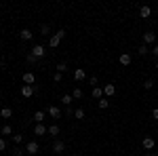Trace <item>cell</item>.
Segmentation results:
<instances>
[{
	"label": "cell",
	"mask_w": 158,
	"mask_h": 156,
	"mask_svg": "<svg viewBox=\"0 0 158 156\" xmlns=\"http://www.w3.org/2000/svg\"><path fill=\"white\" fill-rule=\"evenodd\" d=\"M63 38H65V30H59L57 34H53V36L49 38V47L51 48H57L61 44V40H63Z\"/></svg>",
	"instance_id": "cell-1"
},
{
	"label": "cell",
	"mask_w": 158,
	"mask_h": 156,
	"mask_svg": "<svg viewBox=\"0 0 158 156\" xmlns=\"http://www.w3.org/2000/svg\"><path fill=\"white\" fill-rule=\"evenodd\" d=\"M38 152H40V145H38V141H27V145H25V154L36 156Z\"/></svg>",
	"instance_id": "cell-2"
},
{
	"label": "cell",
	"mask_w": 158,
	"mask_h": 156,
	"mask_svg": "<svg viewBox=\"0 0 158 156\" xmlns=\"http://www.w3.org/2000/svg\"><path fill=\"white\" fill-rule=\"evenodd\" d=\"M34 93H36V86H34V84H23V86H21V95H23L25 99H30Z\"/></svg>",
	"instance_id": "cell-3"
},
{
	"label": "cell",
	"mask_w": 158,
	"mask_h": 156,
	"mask_svg": "<svg viewBox=\"0 0 158 156\" xmlns=\"http://www.w3.org/2000/svg\"><path fill=\"white\" fill-rule=\"evenodd\" d=\"M30 53H32L36 59H42V57H44V47H42V44H34Z\"/></svg>",
	"instance_id": "cell-4"
},
{
	"label": "cell",
	"mask_w": 158,
	"mask_h": 156,
	"mask_svg": "<svg viewBox=\"0 0 158 156\" xmlns=\"http://www.w3.org/2000/svg\"><path fill=\"white\" fill-rule=\"evenodd\" d=\"M154 145H156L154 137H143V139H141V148L148 150V152H150V150H154Z\"/></svg>",
	"instance_id": "cell-5"
},
{
	"label": "cell",
	"mask_w": 158,
	"mask_h": 156,
	"mask_svg": "<svg viewBox=\"0 0 158 156\" xmlns=\"http://www.w3.org/2000/svg\"><path fill=\"white\" fill-rule=\"evenodd\" d=\"M85 78H86V72L82 68H76V70H74V80H76V82H82Z\"/></svg>",
	"instance_id": "cell-6"
},
{
	"label": "cell",
	"mask_w": 158,
	"mask_h": 156,
	"mask_svg": "<svg viewBox=\"0 0 158 156\" xmlns=\"http://www.w3.org/2000/svg\"><path fill=\"white\" fill-rule=\"evenodd\" d=\"M53 152H55V154H63V152H65V144H63L61 139H57V141L53 144Z\"/></svg>",
	"instance_id": "cell-7"
},
{
	"label": "cell",
	"mask_w": 158,
	"mask_h": 156,
	"mask_svg": "<svg viewBox=\"0 0 158 156\" xmlns=\"http://www.w3.org/2000/svg\"><path fill=\"white\" fill-rule=\"evenodd\" d=\"M47 114H49L51 118H61V110L57 108V106H49V110H47Z\"/></svg>",
	"instance_id": "cell-8"
},
{
	"label": "cell",
	"mask_w": 158,
	"mask_h": 156,
	"mask_svg": "<svg viewBox=\"0 0 158 156\" xmlns=\"http://www.w3.org/2000/svg\"><path fill=\"white\" fill-rule=\"evenodd\" d=\"M143 42H146V47L148 44H154V42H156V34H154V32H146V34H143Z\"/></svg>",
	"instance_id": "cell-9"
},
{
	"label": "cell",
	"mask_w": 158,
	"mask_h": 156,
	"mask_svg": "<svg viewBox=\"0 0 158 156\" xmlns=\"http://www.w3.org/2000/svg\"><path fill=\"white\" fill-rule=\"evenodd\" d=\"M112 95H116V86L114 84H106L103 86V97H112Z\"/></svg>",
	"instance_id": "cell-10"
},
{
	"label": "cell",
	"mask_w": 158,
	"mask_h": 156,
	"mask_svg": "<svg viewBox=\"0 0 158 156\" xmlns=\"http://www.w3.org/2000/svg\"><path fill=\"white\" fill-rule=\"evenodd\" d=\"M118 61H120V65H131V61H133V57H131L129 53H122L120 57H118Z\"/></svg>",
	"instance_id": "cell-11"
},
{
	"label": "cell",
	"mask_w": 158,
	"mask_h": 156,
	"mask_svg": "<svg viewBox=\"0 0 158 156\" xmlns=\"http://www.w3.org/2000/svg\"><path fill=\"white\" fill-rule=\"evenodd\" d=\"M47 133H49V127H44L42 122L34 127V135H47Z\"/></svg>",
	"instance_id": "cell-12"
},
{
	"label": "cell",
	"mask_w": 158,
	"mask_h": 156,
	"mask_svg": "<svg viewBox=\"0 0 158 156\" xmlns=\"http://www.w3.org/2000/svg\"><path fill=\"white\" fill-rule=\"evenodd\" d=\"M34 80H36V76L32 72H23V84H34Z\"/></svg>",
	"instance_id": "cell-13"
},
{
	"label": "cell",
	"mask_w": 158,
	"mask_h": 156,
	"mask_svg": "<svg viewBox=\"0 0 158 156\" xmlns=\"http://www.w3.org/2000/svg\"><path fill=\"white\" fill-rule=\"evenodd\" d=\"M19 38H21V40H25V42H27V40H32V38H34V34H32V32H30V30H21V32H19Z\"/></svg>",
	"instance_id": "cell-14"
},
{
	"label": "cell",
	"mask_w": 158,
	"mask_h": 156,
	"mask_svg": "<svg viewBox=\"0 0 158 156\" xmlns=\"http://www.w3.org/2000/svg\"><path fill=\"white\" fill-rule=\"evenodd\" d=\"M91 95H93V99H101L103 97V89H99V86H95V89H91Z\"/></svg>",
	"instance_id": "cell-15"
},
{
	"label": "cell",
	"mask_w": 158,
	"mask_h": 156,
	"mask_svg": "<svg viewBox=\"0 0 158 156\" xmlns=\"http://www.w3.org/2000/svg\"><path fill=\"white\" fill-rule=\"evenodd\" d=\"M34 122H36V124H40V122H42V120H44V112H42V110H38V112H34Z\"/></svg>",
	"instance_id": "cell-16"
},
{
	"label": "cell",
	"mask_w": 158,
	"mask_h": 156,
	"mask_svg": "<svg viewBox=\"0 0 158 156\" xmlns=\"http://www.w3.org/2000/svg\"><path fill=\"white\" fill-rule=\"evenodd\" d=\"M139 15H141L143 19H148V17L152 15V9H150V6H141V9H139Z\"/></svg>",
	"instance_id": "cell-17"
},
{
	"label": "cell",
	"mask_w": 158,
	"mask_h": 156,
	"mask_svg": "<svg viewBox=\"0 0 158 156\" xmlns=\"http://www.w3.org/2000/svg\"><path fill=\"white\" fill-rule=\"evenodd\" d=\"M72 101H74V97L70 95V93H68V95H63V97H61V103H63L65 108H68V106H72Z\"/></svg>",
	"instance_id": "cell-18"
},
{
	"label": "cell",
	"mask_w": 158,
	"mask_h": 156,
	"mask_svg": "<svg viewBox=\"0 0 158 156\" xmlns=\"http://www.w3.org/2000/svg\"><path fill=\"white\" fill-rule=\"evenodd\" d=\"M82 95H85V93H82V89H80V86H74V93H72L74 99H82Z\"/></svg>",
	"instance_id": "cell-19"
},
{
	"label": "cell",
	"mask_w": 158,
	"mask_h": 156,
	"mask_svg": "<svg viewBox=\"0 0 158 156\" xmlns=\"http://www.w3.org/2000/svg\"><path fill=\"white\" fill-rule=\"evenodd\" d=\"M0 116H2V118H11V116H13V110L11 108H2V110H0Z\"/></svg>",
	"instance_id": "cell-20"
},
{
	"label": "cell",
	"mask_w": 158,
	"mask_h": 156,
	"mask_svg": "<svg viewBox=\"0 0 158 156\" xmlns=\"http://www.w3.org/2000/svg\"><path fill=\"white\" fill-rule=\"evenodd\" d=\"M74 118H76V120H82V118H85V110H82V108L74 110Z\"/></svg>",
	"instance_id": "cell-21"
},
{
	"label": "cell",
	"mask_w": 158,
	"mask_h": 156,
	"mask_svg": "<svg viewBox=\"0 0 158 156\" xmlns=\"http://www.w3.org/2000/svg\"><path fill=\"white\" fill-rule=\"evenodd\" d=\"M0 133H2V135H11L13 127H11V124H4V127H0Z\"/></svg>",
	"instance_id": "cell-22"
},
{
	"label": "cell",
	"mask_w": 158,
	"mask_h": 156,
	"mask_svg": "<svg viewBox=\"0 0 158 156\" xmlns=\"http://www.w3.org/2000/svg\"><path fill=\"white\" fill-rule=\"evenodd\" d=\"M97 106H99V108H101V110H106V108H108V106H110L108 97H101V99H99V103H97Z\"/></svg>",
	"instance_id": "cell-23"
},
{
	"label": "cell",
	"mask_w": 158,
	"mask_h": 156,
	"mask_svg": "<svg viewBox=\"0 0 158 156\" xmlns=\"http://www.w3.org/2000/svg\"><path fill=\"white\" fill-rule=\"evenodd\" d=\"M49 135H59V124H51L49 127Z\"/></svg>",
	"instance_id": "cell-24"
},
{
	"label": "cell",
	"mask_w": 158,
	"mask_h": 156,
	"mask_svg": "<svg viewBox=\"0 0 158 156\" xmlns=\"http://www.w3.org/2000/svg\"><path fill=\"white\" fill-rule=\"evenodd\" d=\"M57 72H59V74L68 72V65H65V63H63V61H61V63H57Z\"/></svg>",
	"instance_id": "cell-25"
},
{
	"label": "cell",
	"mask_w": 158,
	"mask_h": 156,
	"mask_svg": "<svg viewBox=\"0 0 158 156\" xmlns=\"http://www.w3.org/2000/svg\"><path fill=\"white\" fill-rule=\"evenodd\" d=\"M13 141H15V144H21V141H23V133H21V135H13Z\"/></svg>",
	"instance_id": "cell-26"
},
{
	"label": "cell",
	"mask_w": 158,
	"mask_h": 156,
	"mask_svg": "<svg viewBox=\"0 0 158 156\" xmlns=\"http://www.w3.org/2000/svg\"><path fill=\"white\" fill-rule=\"evenodd\" d=\"M148 53H150V48H148L146 44H141V47H139V55H148Z\"/></svg>",
	"instance_id": "cell-27"
},
{
	"label": "cell",
	"mask_w": 158,
	"mask_h": 156,
	"mask_svg": "<svg viewBox=\"0 0 158 156\" xmlns=\"http://www.w3.org/2000/svg\"><path fill=\"white\" fill-rule=\"evenodd\" d=\"M25 59H27V63H32V65H34V63H36V57H34V55H32V53H30V55H27V57H25Z\"/></svg>",
	"instance_id": "cell-28"
},
{
	"label": "cell",
	"mask_w": 158,
	"mask_h": 156,
	"mask_svg": "<svg viewBox=\"0 0 158 156\" xmlns=\"http://www.w3.org/2000/svg\"><path fill=\"white\" fill-rule=\"evenodd\" d=\"M152 86H154V80H146V82H143V89H148V91H150Z\"/></svg>",
	"instance_id": "cell-29"
},
{
	"label": "cell",
	"mask_w": 158,
	"mask_h": 156,
	"mask_svg": "<svg viewBox=\"0 0 158 156\" xmlns=\"http://www.w3.org/2000/svg\"><path fill=\"white\" fill-rule=\"evenodd\" d=\"M150 53H152V55H154V57L158 59V44H154V47L150 48Z\"/></svg>",
	"instance_id": "cell-30"
},
{
	"label": "cell",
	"mask_w": 158,
	"mask_h": 156,
	"mask_svg": "<svg viewBox=\"0 0 158 156\" xmlns=\"http://www.w3.org/2000/svg\"><path fill=\"white\" fill-rule=\"evenodd\" d=\"M4 150H6V139L0 137V152H4Z\"/></svg>",
	"instance_id": "cell-31"
},
{
	"label": "cell",
	"mask_w": 158,
	"mask_h": 156,
	"mask_svg": "<svg viewBox=\"0 0 158 156\" xmlns=\"http://www.w3.org/2000/svg\"><path fill=\"white\" fill-rule=\"evenodd\" d=\"M61 78H63V74L55 72V76H53V80H55V82H61Z\"/></svg>",
	"instance_id": "cell-32"
},
{
	"label": "cell",
	"mask_w": 158,
	"mask_h": 156,
	"mask_svg": "<svg viewBox=\"0 0 158 156\" xmlns=\"http://www.w3.org/2000/svg\"><path fill=\"white\" fill-rule=\"evenodd\" d=\"M13 156H23V150H19V148H15V150H13Z\"/></svg>",
	"instance_id": "cell-33"
},
{
	"label": "cell",
	"mask_w": 158,
	"mask_h": 156,
	"mask_svg": "<svg viewBox=\"0 0 158 156\" xmlns=\"http://www.w3.org/2000/svg\"><path fill=\"white\" fill-rule=\"evenodd\" d=\"M65 116H74V110L70 108V106H68V108H65Z\"/></svg>",
	"instance_id": "cell-34"
},
{
	"label": "cell",
	"mask_w": 158,
	"mask_h": 156,
	"mask_svg": "<svg viewBox=\"0 0 158 156\" xmlns=\"http://www.w3.org/2000/svg\"><path fill=\"white\" fill-rule=\"evenodd\" d=\"M152 118H154V120H158V108H154V110H152Z\"/></svg>",
	"instance_id": "cell-35"
},
{
	"label": "cell",
	"mask_w": 158,
	"mask_h": 156,
	"mask_svg": "<svg viewBox=\"0 0 158 156\" xmlns=\"http://www.w3.org/2000/svg\"><path fill=\"white\" fill-rule=\"evenodd\" d=\"M95 84H97V76H91V86L95 89Z\"/></svg>",
	"instance_id": "cell-36"
},
{
	"label": "cell",
	"mask_w": 158,
	"mask_h": 156,
	"mask_svg": "<svg viewBox=\"0 0 158 156\" xmlns=\"http://www.w3.org/2000/svg\"><path fill=\"white\" fill-rule=\"evenodd\" d=\"M146 156H156V154H154V152H148V154Z\"/></svg>",
	"instance_id": "cell-37"
},
{
	"label": "cell",
	"mask_w": 158,
	"mask_h": 156,
	"mask_svg": "<svg viewBox=\"0 0 158 156\" xmlns=\"http://www.w3.org/2000/svg\"><path fill=\"white\" fill-rule=\"evenodd\" d=\"M156 72H158V59H156Z\"/></svg>",
	"instance_id": "cell-38"
},
{
	"label": "cell",
	"mask_w": 158,
	"mask_h": 156,
	"mask_svg": "<svg viewBox=\"0 0 158 156\" xmlns=\"http://www.w3.org/2000/svg\"><path fill=\"white\" fill-rule=\"evenodd\" d=\"M72 156H80V154H72Z\"/></svg>",
	"instance_id": "cell-39"
}]
</instances>
